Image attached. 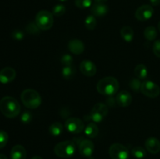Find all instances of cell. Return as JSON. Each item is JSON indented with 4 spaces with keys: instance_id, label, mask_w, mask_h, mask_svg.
<instances>
[{
    "instance_id": "cell-1",
    "label": "cell",
    "mask_w": 160,
    "mask_h": 159,
    "mask_svg": "<svg viewBox=\"0 0 160 159\" xmlns=\"http://www.w3.org/2000/svg\"><path fill=\"white\" fill-rule=\"evenodd\" d=\"M0 111L6 118H15L20 114V105L18 101L12 97H3L0 100Z\"/></svg>"
},
{
    "instance_id": "cell-2",
    "label": "cell",
    "mask_w": 160,
    "mask_h": 159,
    "mask_svg": "<svg viewBox=\"0 0 160 159\" xmlns=\"http://www.w3.org/2000/svg\"><path fill=\"white\" fill-rule=\"evenodd\" d=\"M119 90V82L116 78L107 76L100 80L97 84V90L99 94L112 96Z\"/></svg>"
},
{
    "instance_id": "cell-3",
    "label": "cell",
    "mask_w": 160,
    "mask_h": 159,
    "mask_svg": "<svg viewBox=\"0 0 160 159\" xmlns=\"http://www.w3.org/2000/svg\"><path fill=\"white\" fill-rule=\"evenodd\" d=\"M21 101L25 107L30 109H35L42 104V97L38 92L33 89H27L21 94Z\"/></svg>"
},
{
    "instance_id": "cell-4",
    "label": "cell",
    "mask_w": 160,
    "mask_h": 159,
    "mask_svg": "<svg viewBox=\"0 0 160 159\" xmlns=\"http://www.w3.org/2000/svg\"><path fill=\"white\" fill-rule=\"evenodd\" d=\"M76 151V145L72 140H65L57 143L54 147L56 155L61 158H70Z\"/></svg>"
},
{
    "instance_id": "cell-5",
    "label": "cell",
    "mask_w": 160,
    "mask_h": 159,
    "mask_svg": "<svg viewBox=\"0 0 160 159\" xmlns=\"http://www.w3.org/2000/svg\"><path fill=\"white\" fill-rule=\"evenodd\" d=\"M35 23L40 30L48 31L54 23L53 14L48 10L39 11L36 15Z\"/></svg>"
},
{
    "instance_id": "cell-6",
    "label": "cell",
    "mask_w": 160,
    "mask_h": 159,
    "mask_svg": "<svg viewBox=\"0 0 160 159\" xmlns=\"http://www.w3.org/2000/svg\"><path fill=\"white\" fill-rule=\"evenodd\" d=\"M109 154L112 159H128L130 155L128 148L121 143H118L111 145L109 150Z\"/></svg>"
},
{
    "instance_id": "cell-7",
    "label": "cell",
    "mask_w": 160,
    "mask_h": 159,
    "mask_svg": "<svg viewBox=\"0 0 160 159\" xmlns=\"http://www.w3.org/2000/svg\"><path fill=\"white\" fill-rule=\"evenodd\" d=\"M141 92L148 98H154L160 94V87L151 80H144L141 87Z\"/></svg>"
},
{
    "instance_id": "cell-8",
    "label": "cell",
    "mask_w": 160,
    "mask_h": 159,
    "mask_svg": "<svg viewBox=\"0 0 160 159\" xmlns=\"http://www.w3.org/2000/svg\"><path fill=\"white\" fill-rule=\"evenodd\" d=\"M108 107L104 103H97L92 108L90 114V118L95 123H100L107 115Z\"/></svg>"
},
{
    "instance_id": "cell-9",
    "label": "cell",
    "mask_w": 160,
    "mask_h": 159,
    "mask_svg": "<svg viewBox=\"0 0 160 159\" xmlns=\"http://www.w3.org/2000/svg\"><path fill=\"white\" fill-rule=\"evenodd\" d=\"M65 127L71 133L78 134L84 129V123L80 118L71 117L66 121Z\"/></svg>"
},
{
    "instance_id": "cell-10",
    "label": "cell",
    "mask_w": 160,
    "mask_h": 159,
    "mask_svg": "<svg viewBox=\"0 0 160 159\" xmlns=\"http://www.w3.org/2000/svg\"><path fill=\"white\" fill-rule=\"evenodd\" d=\"M154 14V9L150 5L141 6L135 12V17L140 21H145L152 18Z\"/></svg>"
},
{
    "instance_id": "cell-11",
    "label": "cell",
    "mask_w": 160,
    "mask_h": 159,
    "mask_svg": "<svg viewBox=\"0 0 160 159\" xmlns=\"http://www.w3.org/2000/svg\"><path fill=\"white\" fill-rule=\"evenodd\" d=\"M80 70L81 72L86 76H93L96 73L97 68L95 64L88 59L83 60L80 64Z\"/></svg>"
},
{
    "instance_id": "cell-12",
    "label": "cell",
    "mask_w": 160,
    "mask_h": 159,
    "mask_svg": "<svg viewBox=\"0 0 160 159\" xmlns=\"http://www.w3.org/2000/svg\"><path fill=\"white\" fill-rule=\"evenodd\" d=\"M16 70L12 67H5L0 71V83L2 84H9L15 80Z\"/></svg>"
},
{
    "instance_id": "cell-13",
    "label": "cell",
    "mask_w": 160,
    "mask_h": 159,
    "mask_svg": "<svg viewBox=\"0 0 160 159\" xmlns=\"http://www.w3.org/2000/svg\"><path fill=\"white\" fill-rule=\"evenodd\" d=\"M95 149V145L93 142L90 140H84L81 142L79 145V151L81 155L84 157H92Z\"/></svg>"
},
{
    "instance_id": "cell-14",
    "label": "cell",
    "mask_w": 160,
    "mask_h": 159,
    "mask_svg": "<svg viewBox=\"0 0 160 159\" xmlns=\"http://www.w3.org/2000/svg\"><path fill=\"white\" fill-rule=\"evenodd\" d=\"M145 147L151 154H158L160 151V141L156 137H149L145 141Z\"/></svg>"
},
{
    "instance_id": "cell-15",
    "label": "cell",
    "mask_w": 160,
    "mask_h": 159,
    "mask_svg": "<svg viewBox=\"0 0 160 159\" xmlns=\"http://www.w3.org/2000/svg\"><path fill=\"white\" fill-rule=\"evenodd\" d=\"M117 102L120 107H128L132 102L131 94L127 90L120 92L117 96Z\"/></svg>"
},
{
    "instance_id": "cell-16",
    "label": "cell",
    "mask_w": 160,
    "mask_h": 159,
    "mask_svg": "<svg viewBox=\"0 0 160 159\" xmlns=\"http://www.w3.org/2000/svg\"><path fill=\"white\" fill-rule=\"evenodd\" d=\"M68 48L69 50L75 55H80L84 51V43L78 39L70 40L68 43Z\"/></svg>"
},
{
    "instance_id": "cell-17",
    "label": "cell",
    "mask_w": 160,
    "mask_h": 159,
    "mask_svg": "<svg viewBox=\"0 0 160 159\" xmlns=\"http://www.w3.org/2000/svg\"><path fill=\"white\" fill-rule=\"evenodd\" d=\"M109 12V7L106 4L94 3L91 6V12L95 17H104Z\"/></svg>"
},
{
    "instance_id": "cell-18",
    "label": "cell",
    "mask_w": 160,
    "mask_h": 159,
    "mask_svg": "<svg viewBox=\"0 0 160 159\" xmlns=\"http://www.w3.org/2000/svg\"><path fill=\"white\" fill-rule=\"evenodd\" d=\"M27 151L22 145H15L10 152V159H26Z\"/></svg>"
},
{
    "instance_id": "cell-19",
    "label": "cell",
    "mask_w": 160,
    "mask_h": 159,
    "mask_svg": "<svg viewBox=\"0 0 160 159\" xmlns=\"http://www.w3.org/2000/svg\"><path fill=\"white\" fill-rule=\"evenodd\" d=\"M120 35L126 42H131L134 39V31L129 26H125L120 31Z\"/></svg>"
},
{
    "instance_id": "cell-20",
    "label": "cell",
    "mask_w": 160,
    "mask_h": 159,
    "mask_svg": "<svg viewBox=\"0 0 160 159\" xmlns=\"http://www.w3.org/2000/svg\"><path fill=\"white\" fill-rule=\"evenodd\" d=\"M84 133L89 138H95L98 134V128L95 123H90L84 128Z\"/></svg>"
},
{
    "instance_id": "cell-21",
    "label": "cell",
    "mask_w": 160,
    "mask_h": 159,
    "mask_svg": "<svg viewBox=\"0 0 160 159\" xmlns=\"http://www.w3.org/2000/svg\"><path fill=\"white\" fill-rule=\"evenodd\" d=\"M136 76L140 80H145L148 76V69L144 64H138L134 69Z\"/></svg>"
},
{
    "instance_id": "cell-22",
    "label": "cell",
    "mask_w": 160,
    "mask_h": 159,
    "mask_svg": "<svg viewBox=\"0 0 160 159\" xmlns=\"http://www.w3.org/2000/svg\"><path fill=\"white\" fill-rule=\"evenodd\" d=\"M62 130H63V126H62V123H60L59 122L53 123L49 126V129H48L49 133L52 136H53V137H58V136H59L62 132Z\"/></svg>"
},
{
    "instance_id": "cell-23",
    "label": "cell",
    "mask_w": 160,
    "mask_h": 159,
    "mask_svg": "<svg viewBox=\"0 0 160 159\" xmlns=\"http://www.w3.org/2000/svg\"><path fill=\"white\" fill-rule=\"evenodd\" d=\"M76 73V69L73 65H69V66H64L62 70V77L65 80H71Z\"/></svg>"
},
{
    "instance_id": "cell-24",
    "label": "cell",
    "mask_w": 160,
    "mask_h": 159,
    "mask_svg": "<svg viewBox=\"0 0 160 159\" xmlns=\"http://www.w3.org/2000/svg\"><path fill=\"white\" fill-rule=\"evenodd\" d=\"M157 30L152 26H149L145 28L144 31V36L148 41H154L157 37Z\"/></svg>"
},
{
    "instance_id": "cell-25",
    "label": "cell",
    "mask_w": 160,
    "mask_h": 159,
    "mask_svg": "<svg viewBox=\"0 0 160 159\" xmlns=\"http://www.w3.org/2000/svg\"><path fill=\"white\" fill-rule=\"evenodd\" d=\"M84 25H85V27L88 30H89V31H93V30H95L97 25V20L95 19V16H88L86 17L85 20H84Z\"/></svg>"
},
{
    "instance_id": "cell-26",
    "label": "cell",
    "mask_w": 160,
    "mask_h": 159,
    "mask_svg": "<svg viewBox=\"0 0 160 159\" xmlns=\"http://www.w3.org/2000/svg\"><path fill=\"white\" fill-rule=\"evenodd\" d=\"M131 154L138 159H143L146 156V151L142 147H135L131 151Z\"/></svg>"
},
{
    "instance_id": "cell-27",
    "label": "cell",
    "mask_w": 160,
    "mask_h": 159,
    "mask_svg": "<svg viewBox=\"0 0 160 159\" xmlns=\"http://www.w3.org/2000/svg\"><path fill=\"white\" fill-rule=\"evenodd\" d=\"M142 82L141 81L140 79L138 78H132L131 80L130 81L129 85L130 87L134 90L136 93H138L139 91H141V87H142Z\"/></svg>"
},
{
    "instance_id": "cell-28",
    "label": "cell",
    "mask_w": 160,
    "mask_h": 159,
    "mask_svg": "<svg viewBox=\"0 0 160 159\" xmlns=\"http://www.w3.org/2000/svg\"><path fill=\"white\" fill-rule=\"evenodd\" d=\"M66 12V7L62 4H57L53 7L52 14L56 17H61Z\"/></svg>"
},
{
    "instance_id": "cell-29",
    "label": "cell",
    "mask_w": 160,
    "mask_h": 159,
    "mask_svg": "<svg viewBox=\"0 0 160 159\" xmlns=\"http://www.w3.org/2000/svg\"><path fill=\"white\" fill-rule=\"evenodd\" d=\"M75 5L80 9H86L92 6V0H75Z\"/></svg>"
},
{
    "instance_id": "cell-30",
    "label": "cell",
    "mask_w": 160,
    "mask_h": 159,
    "mask_svg": "<svg viewBox=\"0 0 160 159\" xmlns=\"http://www.w3.org/2000/svg\"><path fill=\"white\" fill-rule=\"evenodd\" d=\"M61 63L63 65V66H69V65H73V59L70 55L64 54L61 58Z\"/></svg>"
},
{
    "instance_id": "cell-31",
    "label": "cell",
    "mask_w": 160,
    "mask_h": 159,
    "mask_svg": "<svg viewBox=\"0 0 160 159\" xmlns=\"http://www.w3.org/2000/svg\"><path fill=\"white\" fill-rule=\"evenodd\" d=\"M27 31H28L29 34H38L40 31L39 27L38 26V25L36 24L35 22H31V23H28V26L26 27Z\"/></svg>"
},
{
    "instance_id": "cell-32",
    "label": "cell",
    "mask_w": 160,
    "mask_h": 159,
    "mask_svg": "<svg viewBox=\"0 0 160 159\" xmlns=\"http://www.w3.org/2000/svg\"><path fill=\"white\" fill-rule=\"evenodd\" d=\"M8 140H9V136L7 132L3 130H0V149L3 148L7 144Z\"/></svg>"
},
{
    "instance_id": "cell-33",
    "label": "cell",
    "mask_w": 160,
    "mask_h": 159,
    "mask_svg": "<svg viewBox=\"0 0 160 159\" xmlns=\"http://www.w3.org/2000/svg\"><path fill=\"white\" fill-rule=\"evenodd\" d=\"M20 120H21L23 124H28L32 120V114L30 112H28V111L23 112L21 117H20Z\"/></svg>"
},
{
    "instance_id": "cell-34",
    "label": "cell",
    "mask_w": 160,
    "mask_h": 159,
    "mask_svg": "<svg viewBox=\"0 0 160 159\" xmlns=\"http://www.w3.org/2000/svg\"><path fill=\"white\" fill-rule=\"evenodd\" d=\"M12 37L17 41L22 40L24 37V34L20 30H14L12 33Z\"/></svg>"
},
{
    "instance_id": "cell-35",
    "label": "cell",
    "mask_w": 160,
    "mask_h": 159,
    "mask_svg": "<svg viewBox=\"0 0 160 159\" xmlns=\"http://www.w3.org/2000/svg\"><path fill=\"white\" fill-rule=\"evenodd\" d=\"M153 52L156 56L160 58V40H157L153 44Z\"/></svg>"
},
{
    "instance_id": "cell-36",
    "label": "cell",
    "mask_w": 160,
    "mask_h": 159,
    "mask_svg": "<svg viewBox=\"0 0 160 159\" xmlns=\"http://www.w3.org/2000/svg\"><path fill=\"white\" fill-rule=\"evenodd\" d=\"M115 103V100L113 98H108L107 101H106V104L109 106H113Z\"/></svg>"
},
{
    "instance_id": "cell-37",
    "label": "cell",
    "mask_w": 160,
    "mask_h": 159,
    "mask_svg": "<svg viewBox=\"0 0 160 159\" xmlns=\"http://www.w3.org/2000/svg\"><path fill=\"white\" fill-rule=\"evenodd\" d=\"M150 2L152 6H159L160 4V0H150Z\"/></svg>"
},
{
    "instance_id": "cell-38",
    "label": "cell",
    "mask_w": 160,
    "mask_h": 159,
    "mask_svg": "<svg viewBox=\"0 0 160 159\" xmlns=\"http://www.w3.org/2000/svg\"><path fill=\"white\" fill-rule=\"evenodd\" d=\"M107 1L108 0H94V2H95L94 3H97V4H106Z\"/></svg>"
},
{
    "instance_id": "cell-39",
    "label": "cell",
    "mask_w": 160,
    "mask_h": 159,
    "mask_svg": "<svg viewBox=\"0 0 160 159\" xmlns=\"http://www.w3.org/2000/svg\"><path fill=\"white\" fill-rule=\"evenodd\" d=\"M0 159H8V157L5 154H0Z\"/></svg>"
},
{
    "instance_id": "cell-40",
    "label": "cell",
    "mask_w": 160,
    "mask_h": 159,
    "mask_svg": "<svg viewBox=\"0 0 160 159\" xmlns=\"http://www.w3.org/2000/svg\"><path fill=\"white\" fill-rule=\"evenodd\" d=\"M31 159H43V158H42V157H40V156L36 155V156H34V157H31Z\"/></svg>"
},
{
    "instance_id": "cell-41",
    "label": "cell",
    "mask_w": 160,
    "mask_h": 159,
    "mask_svg": "<svg viewBox=\"0 0 160 159\" xmlns=\"http://www.w3.org/2000/svg\"><path fill=\"white\" fill-rule=\"evenodd\" d=\"M158 28H159V30L160 31V21L159 22V23H158Z\"/></svg>"
},
{
    "instance_id": "cell-42",
    "label": "cell",
    "mask_w": 160,
    "mask_h": 159,
    "mask_svg": "<svg viewBox=\"0 0 160 159\" xmlns=\"http://www.w3.org/2000/svg\"><path fill=\"white\" fill-rule=\"evenodd\" d=\"M59 1H62V2H64V1H67V0H59Z\"/></svg>"
}]
</instances>
